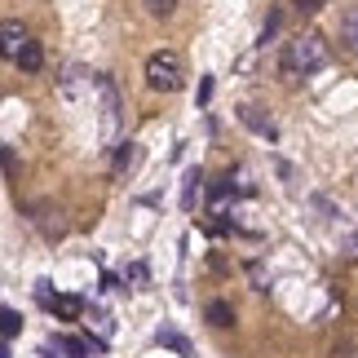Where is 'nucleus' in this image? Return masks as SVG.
<instances>
[{
	"label": "nucleus",
	"instance_id": "f257e3e1",
	"mask_svg": "<svg viewBox=\"0 0 358 358\" xmlns=\"http://www.w3.org/2000/svg\"><path fill=\"white\" fill-rule=\"evenodd\" d=\"M327 66V40L319 31H301L283 53V71L287 76H314Z\"/></svg>",
	"mask_w": 358,
	"mask_h": 358
},
{
	"label": "nucleus",
	"instance_id": "f03ea898",
	"mask_svg": "<svg viewBox=\"0 0 358 358\" xmlns=\"http://www.w3.org/2000/svg\"><path fill=\"white\" fill-rule=\"evenodd\" d=\"M146 85L155 93H177L186 85V66H182V53L177 49H155L146 58Z\"/></svg>",
	"mask_w": 358,
	"mask_h": 358
},
{
	"label": "nucleus",
	"instance_id": "7ed1b4c3",
	"mask_svg": "<svg viewBox=\"0 0 358 358\" xmlns=\"http://www.w3.org/2000/svg\"><path fill=\"white\" fill-rule=\"evenodd\" d=\"M93 89H98V98H102V137L111 142L115 129H120V93L111 85V76H98V80H93Z\"/></svg>",
	"mask_w": 358,
	"mask_h": 358
},
{
	"label": "nucleus",
	"instance_id": "20e7f679",
	"mask_svg": "<svg viewBox=\"0 0 358 358\" xmlns=\"http://www.w3.org/2000/svg\"><path fill=\"white\" fill-rule=\"evenodd\" d=\"M239 124H243V129H252L257 137H266V142H279V124H274L266 111H261V106H239Z\"/></svg>",
	"mask_w": 358,
	"mask_h": 358
},
{
	"label": "nucleus",
	"instance_id": "39448f33",
	"mask_svg": "<svg viewBox=\"0 0 358 358\" xmlns=\"http://www.w3.org/2000/svg\"><path fill=\"white\" fill-rule=\"evenodd\" d=\"M27 40H31V36H27V27H22L18 18L0 22V58H9V62H13V53H18Z\"/></svg>",
	"mask_w": 358,
	"mask_h": 358
},
{
	"label": "nucleus",
	"instance_id": "423d86ee",
	"mask_svg": "<svg viewBox=\"0 0 358 358\" xmlns=\"http://www.w3.org/2000/svg\"><path fill=\"white\" fill-rule=\"evenodd\" d=\"M137 164H142V146H137V142H120L115 146V159H111V173L115 177H129Z\"/></svg>",
	"mask_w": 358,
	"mask_h": 358
},
{
	"label": "nucleus",
	"instance_id": "0eeeda50",
	"mask_svg": "<svg viewBox=\"0 0 358 358\" xmlns=\"http://www.w3.org/2000/svg\"><path fill=\"white\" fill-rule=\"evenodd\" d=\"M336 36L350 53H358V5H345L341 9V22H336Z\"/></svg>",
	"mask_w": 358,
	"mask_h": 358
},
{
	"label": "nucleus",
	"instance_id": "6e6552de",
	"mask_svg": "<svg viewBox=\"0 0 358 358\" xmlns=\"http://www.w3.org/2000/svg\"><path fill=\"white\" fill-rule=\"evenodd\" d=\"M155 345L173 350L177 358H190V354H195V350H190V341H186L182 332H177V327H159V332H155Z\"/></svg>",
	"mask_w": 358,
	"mask_h": 358
},
{
	"label": "nucleus",
	"instance_id": "1a4fd4ad",
	"mask_svg": "<svg viewBox=\"0 0 358 358\" xmlns=\"http://www.w3.org/2000/svg\"><path fill=\"white\" fill-rule=\"evenodd\" d=\"M199 190H203V173H199V169H186V177H182V208H186V213H195Z\"/></svg>",
	"mask_w": 358,
	"mask_h": 358
},
{
	"label": "nucleus",
	"instance_id": "9d476101",
	"mask_svg": "<svg viewBox=\"0 0 358 358\" xmlns=\"http://www.w3.org/2000/svg\"><path fill=\"white\" fill-rule=\"evenodd\" d=\"M13 62H18L22 71H40V66H45V49H40V40H27V45L13 53Z\"/></svg>",
	"mask_w": 358,
	"mask_h": 358
},
{
	"label": "nucleus",
	"instance_id": "9b49d317",
	"mask_svg": "<svg viewBox=\"0 0 358 358\" xmlns=\"http://www.w3.org/2000/svg\"><path fill=\"white\" fill-rule=\"evenodd\" d=\"M45 310L58 314V319H80V314H85V301H80V296H49Z\"/></svg>",
	"mask_w": 358,
	"mask_h": 358
},
{
	"label": "nucleus",
	"instance_id": "f8f14e48",
	"mask_svg": "<svg viewBox=\"0 0 358 358\" xmlns=\"http://www.w3.org/2000/svg\"><path fill=\"white\" fill-rule=\"evenodd\" d=\"M36 226L45 230L49 239H62V235H66V226H62V213H53V208H45V203H40V208H36Z\"/></svg>",
	"mask_w": 358,
	"mask_h": 358
},
{
	"label": "nucleus",
	"instance_id": "ddd939ff",
	"mask_svg": "<svg viewBox=\"0 0 358 358\" xmlns=\"http://www.w3.org/2000/svg\"><path fill=\"white\" fill-rule=\"evenodd\" d=\"M230 195H235V173H226V177H217V182L208 186V203H213V208H217V213H222V203H226Z\"/></svg>",
	"mask_w": 358,
	"mask_h": 358
},
{
	"label": "nucleus",
	"instance_id": "4468645a",
	"mask_svg": "<svg viewBox=\"0 0 358 358\" xmlns=\"http://www.w3.org/2000/svg\"><path fill=\"white\" fill-rule=\"evenodd\" d=\"M22 332V314L13 306H0V341H13Z\"/></svg>",
	"mask_w": 358,
	"mask_h": 358
},
{
	"label": "nucleus",
	"instance_id": "2eb2a0df",
	"mask_svg": "<svg viewBox=\"0 0 358 358\" xmlns=\"http://www.w3.org/2000/svg\"><path fill=\"white\" fill-rule=\"evenodd\" d=\"M203 319H208L213 327H230V323H235V310H230L226 301H208V310H203Z\"/></svg>",
	"mask_w": 358,
	"mask_h": 358
},
{
	"label": "nucleus",
	"instance_id": "dca6fc26",
	"mask_svg": "<svg viewBox=\"0 0 358 358\" xmlns=\"http://www.w3.org/2000/svg\"><path fill=\"white\" fill-rule=\"evenodd\" d=\"M53 345H58V350H62L66 358H89V354H93L85 336H58V341H53Z\"/></svg>",
	"mask_w": 358,
	"mask_h": 358
},
{
	"label": "nucleus",
	"instance_id": "f3484780",
	"mask_svg": "<svg viewBox=\"0 0 358 358\" xmlns=\"http://www.w3.org/2000/svg\"><path fill=\"white\" fill-rule=\"evenodd\" d=\"M142 5H146L150 13H155V18H169V13L177 9V0H142Z\"/></svg>",
	"mask_w": 358,
	"mask_h": 358
},
{
	"label": "nucleus",
	"instance_id": "a211bd4d",
	"mask_svg": "<svg viewBox=\"0 0 358 358\" xmlns=\"http://www.w3.org/2000/svg\"><path fill=\"white\" fill-rule=\"evenodd\" d=\"M124 283H133V287H142V283H146V266H142V261H133V266L124 270Z\"/></svg>",
	"mask_w": 358,
	"mask_h": 358
},
{
	"label": "nucleus",
	"instance_id": "6ab92c4d",
	"mask_svg": "<svg viewBox=\"0 0 358 358\" xmlns=\"http://www.w3.org/2000/svg\"><path fill=\"white\" fill-rule=\"evenodd\" d=\"M18 169V159H13V150L9 146H0V173H13Z\"/></svg>",
	"mask_w": 358,
	"mask_h": 358
},
{
	"label": "nucleus",
	"instance_id": "aec40b11",
	"mask_svg": "<svg viewBox=\"0 0 358 358\" xmlns=\"http://www.w3.org/2000/svg\"><path fill=\"white\" fill-rule=\"evenodd\" d=\"M213 102V76H203L199 80V106H208Z\"/></svg>",
	"mask_w": 358,
	"mask_h": 358
},
{
	"label": "nucleus",
	"instance_id": "412c9836",
	"mask_svg": "<svg viewBox=\"0 0 358 358\" xmlns=\"http://www.w3.org/2000/svg\"><path fill=\"white\" fill-rule=\"evenodd\" d=\"M279 31V13H270V22H266V31H261V45H270V36Z\"/></svg>",
	"mask_w": 358,
	"mask_h": 358
},
{
	"label": "nucleus",
	"instance_id": "4be33fe9",
	"mask_svg": "<svg viewBox=\"0 0 358 358\" xmlns=\"http://www.w3.org/2000/svg\"><path fill=\"white\" fill-rule=\"evenodd\" d=\"M296 9L301 13H314V9H323V0H296Z\"/></svg>",
	"mask_w": 358,
	"mask_h": 358
},
{
	"label": "nucleus",
	"instance_id": "5701e85b",
	"mask_svg": "<svg viewBox=\"0 0 358 358\" xmlns=\"http://www.w3.org/2000/svg\"><path fill=\"white\" fill-rule=\"evenodd\" d=\"M345 257L358 261V235H345Z\"/></svg>",
	"mask_w": 358,
	"mask_h": 358
},
{
	"label": "nucleus",
	"instance_id": "b1692460",
	"mask_svg": "<svg viewBox=\"0 0 358 358\" xmlns=\"http://www.w3.org/2000/svg\"><path fill=\"white\" fill-rule=\"evenodd\" d=\"M0 358H13V350H9V341H0Z\"/></svg>",
	"mask_w": 358,
	"mask_h": 358
},
{
	"label": "nucleus",
	"instance_id": "393cba45",
	"mask_svg": "<svg viewBox=\"0 0 358 358\" xmlns=\"http://www.w3.org/2000/svg\"><path fill=\"white\" fill-rule=\"evenodd\" d=\"M40 358H53V350H40Z\"/></svg>",
	"mask_w": 358,
	"mask_h": 358
}]
</instances>
